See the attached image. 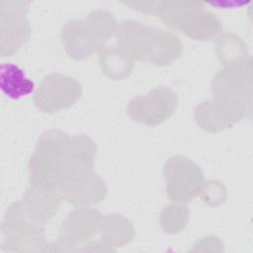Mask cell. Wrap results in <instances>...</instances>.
<instances>
[{"mask_svg": "<svg viewBox=\"0 0 253 253\" xmlns=\"http://www.w3.org/2000/svg\"><path fill=\"white\" fill-rule=\"evenodd\" d=\"M96 154L97 146L87 135L69 136L60 129H49L41 136L30 157V183L57 192L71 177L92 170Z\"/></svg>", "mask_w": 253, "mask_h": 253, "instance_id": "obj_1", "label": "cell"}, {"mask_svg": "<svg viewBox=\"0 0 253 253\" xmlns=\"http://www.w3.org/2000/svg\"><path fill=\"white\" fill-rule=\"evenodd\" d=\"M115 36L118 46L129 57L155 65H167L183 51V44L174 33L134 20L117 25Z\"/></svg>", "mask_w": 253, "mask_h": 253, "instance_id": "obj_2", "label": "cell"}, {"mask_svg": "<svg viewBox=\"0 0 253 253\" xmlns=\"http://www.w3.org/2000/svg\"><path fill=\"white\" fill-rule=\"evenodd\" d=\"M117 29L115 17L103 10L91 12L83 20H70L61 29L60 38L67 54L84 59L101 49Z\"/></svg>", "mask_w": 253, "mask_h": 253, "instance_id": "obj_3", "label": "cell"}, {"mask_svg": "<svg viewBox=\"0 0 253 253\" xmlns=\"http://www.w3.org/2000/svg\"><path fill=\"white\" fill-rule=\"evenodd\" d=\"M154 15L169 28L197 41H211L222 30L219 20L201 2H156Z\"/></svg>", "mask_w": 253, "mask_h": 253, "instance_id": "obj_4", "label": "cell"}, {"mask_svg": "<svg viewBox=\"0 0 253 253\" xmlns=\"http://www.w3.org/2000/svg\"><path fill=\"white\" fill-rule=\"evenodd\" d=\"M163 173L168 197L175 204H187L203 191V171L186 156L170 157L164 165Z\"/></svg>", "mask_w": 253, "mask_h": 253, "instance_id": "obj_5", "label": "cell"}, {"mask_svg": "<svg viewBox=\"0 0 253 253\" xmlns=\"http://www.w3.org/2000/svg\"><path fill=\"white\" fill-rule=\"evenodd\" d=\"M82 92V86L75 78L62 73H49L35 91L34 103L41 112L52 114L74 105Z\"/></svg>", "mask_w": 253, "mask_h": 253, "instance_id": "obj_6", "label": "cell"}, {"mask_svg": "<svg viewBox=\"0 0 253 253\" xmlns=\"http://www.w3.org/2000/svg\"><path fill=\"white\" fill-rule=\"evenodd\" d=\"M177 106L178 98L175 92L160 86L145 95L132 98L127 105V114L136 123L157 126L170 118Z\"/></svg>", "mask_w": 253, "mask_h": 253, "instance_id": "obj_7", "label": "cell"}, {"mask_svg": "<svg viewBox=\"0 0 253 253\" xmlns=\"http://www.w3.org/2000/svg\"><path fill=\"white\" fill-rule=\"evenodd\" d=\"M249 103L223 97H214L200 104L195 110L197 125L204 130L216 132L230 127L246 114Z\"/></svg>", "mask_w": 253, "mask_h": 253, "instance_id": "obj_8", "label": "cell"}, {"mask_svg": "<svg viewBox=\"0 0 253 253\" xmlns=\"http://www.w3.org/2000/svg\"><path fill=\"white\" fill-rule=\"evenodd\" d=\"M1 3L0 10V39L1 55L9 56L17 52L29 40L31 28L26 17V2H5Z\"/></svg>", "mask_w": 253, "mask_h": 253, "instance_id": "obj_9", "label": "cell"}, {"mask_svg": "<svg viewBox=\"0 0 253 253\" xmlns=\"http://www.w3.org/2000/svg\"><path fill=\"white\" fill-rule=\"evenodd\" d=\"M214 97L247 101L251 97V58L231 61L215 74L211 82Z\"/></svg>", "mask_w": 253, "mask_h": 253, "instance_id": "obj_10", "label": "cell"}, {"mask_svg": "<svg viewBox=\"0 0 253 253\" xmlns=\"http://www.w3.org/2000/svg\"><path fill=\"white\" fill-rule=\"evenodd\" d=\"M57 193L61 199L76 207H86L102 202L107 194V186L102 178L90 170L68 179Z\"/></svg>", "mask_w": 253, "mask_h": 253, "instance_id": "obj_11", "label": "cell"}, {"mask_svg": "<svg viewBox=\"0 0 253 253\" xmlns=\"http://www.w3.org/2000/svg\"><path fill=\"white\" fill-rule=\"evenodd\" d=\"M102 215L95 209L80 207L69 212L62 222L59 232L61 245H75L88 240L100 228Z\"/></svg>", "mask_w": 253, "mask_h": 253, "instance_id": "obj_12", "label": "cell"}, {"mask_svg": "<svg viewBox=\"0 0 253 253\" xmlns=\"http://www.w3.org/2000/svg\"><path fill=\"white\" fill-rule=\"evenodd\" d=\"M0 88L4 95L13 100L24 98L35 90V83L17 64L0 65Z\"/></svg>", "mask_w": 253, "mask_h": 253, "instance_id": "obj_13", "label": "cell"}, {"mask_svg": "<svg viewBox=\"0 0 253 253\" xmlns=\"http://www.w3.org/2000/svg\"><path fill=\"white\" fill-rule=\"evenodd\" d=\"M100 228L102 231V237L110 245L116 246L127 243L133 236V228L129 221L117 214H110L102 216Z\"/></svg>", "mask_w": 253, "mask_h": 253, "instance_id": "obj_14", "label": "cell"}, {"mask_svg": "<svg viewBox=\"0 0 253 253\" xmlns=\"http://www.w3.org/2000/svg\"><path fill=\"white\" fill-rule=\"evenodd\" d=\"M132 58L119 46L107 49L101 55V68L114 79L127 75L132 68Z\"/></svg>", "mask_w": 253, "mask_h": 253, "instance_id": "obj_15", "label": "cell"}]
</instances>
